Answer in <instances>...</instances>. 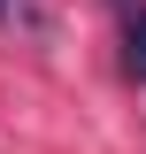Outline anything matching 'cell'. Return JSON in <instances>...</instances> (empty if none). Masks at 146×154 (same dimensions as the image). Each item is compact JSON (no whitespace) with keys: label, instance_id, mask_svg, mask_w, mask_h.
<instances>
[{"label":"cell","instance_id":"obj_1","mask_svg":"<svg viewBox=\"0 0 146 154\" xmlns=\"http://www.w3.org/2000/svg\"><path fill=\"white\" fill-rule=\"evenodd\" d=\"M0 23H8V31H23V38H46V31H54L46 0H0Z\"/></svg>","mask_w":146,"mask_h":154},{"label":"cell","instance_id":"obj_2","mask_svg":"<svg viewBox=\"0 0 146 154\" xmlns=\"http://www.w3.org/2000/svg\"><path fill=\"white\" fill-rule=\"evenodd\" d=\"M123 69L146 77V8H131V16H123Z\"/></svg>","mask_w":146,"mask_h":154}]
</instances>
